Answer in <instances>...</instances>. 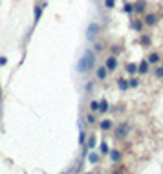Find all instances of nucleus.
<instances>
[{"mask_svg":"<svg viewBox=\"0 0 163 174\" xmlns=\"http://www.w3.org/2000/svg\"><path fill=\"white\" fill-rule=\"evenodd\" d=\"M145 9V2H137V6H136V11H143Z\"/></svg>","mask_w":163,"mask_h":174,"instance_id":"nucleus-15","label":"nucleus"},{"mask_svg":"<svg viewBox=\"0 0 163 174\" xmlns=\"http://www.w3.org/2000/svg\"><path fill=\"white\" fill-rule=\"evenodd\" d=\"M97 110H101V112H106V110H108V103H106V101H103V103L99 105V108H97Z\"/></svg>","mask_w":163,"mask_h":174,"instance_id":"nucleus-11","label":"nucleus"},{"mask_svg":"<svg viewBox=\"0 0 163 174\" xmlns=\"http://www.w3.org/2000/svg\"><path fill=\"white\" fill-rule=\"evenodd\" d=\"M112 159H114V161L119 159V152H112Z\"/></svg>","mask_w":163,"mask_h":174,"instance_id":"nucleus-20","label":"nucleus"},{"mask_svg":"<svg viewBox=\"0 0 163 174\" xmlns=\"http://www.w3.org/2000/svg\"><path fill=\"white\" fill-rule=\"evenodd\" d=\"M101 152H103V154H106V152H108V145L106 143H101Z\"/></svg>","mask_w":163,"mask_h":174,"instance_id":"nucleus-16","label":"nucleus"},{"mask_svg":"<svg viewBox=\"0 0 163 174\" xmlns=\"http://www.w3.org/2000/svg\"><path fill=\"white\" fill-rule=\"evenodd\" d=\"M136 70H137V68H136V64H128V66H126V72H128V73H134Z\"/></svg>","mask_w":163,"mask_h":174,"instance_id":"nucleus-12","label":"nucleus"},{"mask_svg":"<svg viewBox=\"0 0 163 174\" xmlns=\"http://www.w3.org/2000/svg\"><path fill=\"white\" fill-rule=\"evenodd\" d=\"M158 61H159V55H158V53H152V55L148 57V62H152V64L158 62Z\"/></svg>","mask_w":163,"mask_h":174,"instance_id":"nucleus-9","label":"nucleus"},{"mask_svg":"<svg viewBox=\"0 0 163 174\" xmlns=\"http://www.w3.org/2000/svg\"><path fill=\"white\" fill-rule=\"evenodd\" d=\"M148 72V62H141L139 64V73H147Z\"/></svg>","mask_w":163,"mask_h":174,"instance_id":"nucleus-6","label":"nucleus"},{"mask_svg":"<svg viewBox=\"0 0 163 174\" xmlns=\"http://www.w3.org/2000/svg\"><path fill=\"white\" fill-rule=\"evenodd\" d=\"M40 15H42V9H40V7L37 6V7H35V18L39 20V18H40Z\"/></svg>","mask_w":163,"mask_h":174,"instance_id":"nucleus-13","label":"nucleus"},{"mask_svg":"<svg viewBox=\"0 0 163 174\" xmlns=\"http://www.w3.org/2000/svg\"><path fill=\"white\" fill-rule=\"evenodd\" d=\"M94 145H95V137L90 136V139H88V148H94Z\"/></svg>","mask_w":163,"mask_h":174,"instance_id":"nucleus-14","label":"nucleus"},{"mask_svg":"<svg viewBox=\"0 0 163 174\" xmlns=\"http://www.w3.org/2000/svg\"><path fill=\"white\" fill-rule=\"evenodd\" d=\"M94 61H95V57H94V53L88 50V51H84V55H83V59L77 62V72H81V73H86L92 66H94Z\"/></svg>","mask_w":163,"mask_h":174,"instance_id":"nucleus-1","label":"nucleus"},{"mask_svg":"<svg viewBox=\"0 0 163 174\" xmlns=\"http://www.w3.org/2000/svg\"><path fill=\"white\" fill-rule=\"evenodd\" d=\"M97 159H99V158H97V154H90V161L92 163H97Z\"/></svg>","mask_w":163,"mask_h":174,"instance_id":"nucleus-19","label":"nucleus"},{"mask_svg":"<svg viewBox=\"0 0 163 174\" xmlns=\"http://www.w3.org/2000/svg\"><path fill=\"white\" fill-rule=\"evenodd\" d=\"M105 66H106V70H115L117 68V59L115 57H108Z\"/></svg>","mask_w":163,"mask_h":174,"instance_id":"nucleus-2","label":"nucleus"},{"mask_svg":"<svg viewBox=\"0 0 163 174\" xmlns=\"http://www.w3.org/2000/svg\"><path fill=\"white\" fill-rule=\"evenodd\" d=\"M126 130H128V126H126V125H123V126H119V128L115 130V136H117V137H123V136L126 134Z\"/></svg>","mask_w":163,"mask_h":174,"instance_id":"nucleus-4","label":"nucleus"},{"mask_svg":"<svg viewBox=\"0 0 163 174\" xmlns=\"http://www.w3.org/2000/svg\"><path fill=\"white\" fill-rule=\"evenodd\" d=\"M101 128H103V130H108V128H112V123H110V121H108V119H106V121H103V123H101Z\"/></svg>","mask_w":163,"mask_h":174,"instance_id":"nucleus-10","label":"nucleus"},{"mask_svg":"<svg viewBox=\"0 0 163 174\" xmlns=\"http://www.w3.org/2000/svg\"><path fill=\"white\" fill-rule=\"evenodd\" d=\"M128 84H130V86H137V84H139V81H137V79H132Z\"/></svg>","mask_w":163,"mask_h":174,"instance_id":"nucleus-21","label":"nucleus"},{"mask_svg":"<svg viewBox=\"0 0 163 174\" xmlns=\"http://www.w3.org/2000/svg\"><path fill=\"white\" fill-rule=\"evenodd\" d=\"M132 9H134V7H132V6H130V4H128V6H125V11H128V13H130V11H132Z\"/></svg>","mask_w":163,"mask_h":174,"instance_id":"nucleus-23","label":"nucleus"},{"mask_svg":"<svg viewBox=\"0 0 163 174\" xmlns=\"http://www.w3.org/2000/svg\"><path fill=\"white\" fill-rule=\"evenodd\" d=\"M97 29H99V28H97V24H90V26H88V35H86V37H88V39H94V37L97 35Z\"/></svg>","mask_w":163,"mask_h":174,"instance_id":"nucleus-3","label":"nucleus"},{"mask_svg":"<svg viewBox=\"0 0 163 174\" xmlns=\"http://www.w3.org/2000/svg\"><path fill=\"white\" fill-rule=\"evenodd\" d=\"M90 108H92V110H97V108H99V103H95V101H92V103H90Z\"/></svg>","mask_w":163,"mask_h":174,"instance_id":"nucleus-17","label":"nucleus"},{"mask_svg":"<svg viewBox=\"0 0 163 174\" xmlns=\"http://www.w3.org/2000/svg\"><path fill=\"white\" fill-rule=\"evenodd\" d=\"M145 22H147V24H156V17H154V15H147V17H145Z\"/></svg>","mask_w":163,"mask_h":174,"instance_id":"nucleus-7","label":"nucleus"},{"mask_svg":"<svg viewBox=\"0 0 163 174\" xmlns=\"http://www.w3.org/2000/svg\"><path fill=\"white\" fill-rule=\"evenodd\" d=\"M97 77H99L101 81H103V79H106V66H103V68L97 70Z\"/></svg>","mask_w":163,"mask_h":174,"instance_id":"nucleus-5","label":"nucleus"},{"mask_svg":"<svg viewBox=\"0 0 163 174\" xmlns=\"http://www.w3.org/2000/svg\"><path fill=\"white\" fill-rule=\"evenodd\" d=\"M117 84H119V88H121V90H126V88H128V83H126L125 79H119Z\"/></svg>","mask_w":163,"mask_h":174,"instance_id":"nucleus-8","label":"nucleus"},{"mask_svg":"<svg viewBox=\"0 0 163 174\" xmlns=\"http://www.w3.org/2000/svg\"><path fill=\"white\" fill-rule=\"evenodd\" d=\"M156 75H158V77H163V68H158V72H156Z\"/></svg>","mask_w":163,"mask_h":174,"instance_id":"nucleus-22","label":"nucleus"},{"mask_svg":"<svg viewBox=\"0 0 163 174\" xmlns=\"http://www.w3.org/2000/svg\"><path fill=\"white\" fill-rule=\"evenodd\" d=\"M105 6L106 7H114V0H105Z\"/></svg>","mask_w":163,"mask_h":174,"instance_id":"nucleus-18","label":"nucleus"},{"mask_svg":"<svg viewBox=\"0 0 163 174\" xmlns=\"http://www.w3.org/2000/svg\"><path fill=\"white\" fill-rule=\"evenodd\" d=\"M6 62H7V59H6V57H2V59H0V64H6Z\"/></svg>","mask_w":163,"mask_h":174,"instance_id":"nucleus-24","label":"nucleus"}]
</instances>
